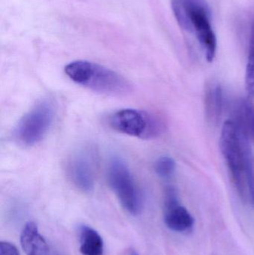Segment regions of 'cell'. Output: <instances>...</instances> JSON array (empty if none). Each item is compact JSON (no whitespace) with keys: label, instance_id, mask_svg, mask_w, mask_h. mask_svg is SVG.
<instances>
[{"label":"cell","instance_id":"6da1fadb","mask_svg":"<svg viewBox=\"0 0 254 255\" xmlns=\"http://www.w3.org/2000/svg\"><path fill=\"white\" fill-rule=\"evenodd\" d=\"M171 7L177 23L193 33L208 62L216 55L217 40L211 22V10L206 0H171Z\"/></svg>","mask_w":254,"mask_h":255},{"label":"cell","instance_id":"7a4b0ae2","mask_svg":"<svg viewBox=\"0 0 254 255\" xmlns=\"http://www.w3.org/2000/svg\"><path fill=\"white\" fill-rule=\"evenodd\" d=\"M73 82L91 91L110 96H122L131 91L129 82L113 70L87 61H76L64 68Z\"/></svg>","mask_w":254,"mask_h":255},{"label":"cell","instance_id":"3957f363","mask_svg":"<svg viewBox=\"0 0 254 255\" xmlns=\"http://www.w3.org/2000/svg\"><path fill=\"white\" fill-rule=\"evenodd\" d=\"M219 144L237 192L243 200H246L248 192L243 163V145L240 128L236 120L230 119L224 123Z\"/></svg>","mask_w":254,"mask_h":255},{"label":"cell","instance_id":"277c9868","mask_svg":"<svg viewBox=\"0 0 254 255\" xmlns=\"http://www.w3.org/2000/svg\"><path fill=\"white\" fill-rule=\"evenodd\" d=\"M107 123L116 131L144 139L156 138L164 128L157 117L138 109L116 111L108 117Z\"/></svg>","mask_w":254,"mask_h":255},{"label":"cell","instance_id":"5b68a950","mask_svg":"<svg viewBox=\"0 0 254 255\" xmlns=\"http://www.w3.org/2000/svg\"><path fill=\"white\" fill-rule=\"evenodd\" d=\"M107 180L124 209L132 215L140 214L143 205L141 192L123 160L112 158L107 168Z\"/></svg>","mask_w":254,"mask_h":255},{"label":"cell","instance_id":"8992f818","mask_svg":"<svg viewBox=\"0 0 254 255\" xmlns=\"http://www.w3.org/2000/svg\"><path fill=\"white\" fill-rule=\"evenodd\" d=\"M54 108L52 103L43 101L27 112L18 123L14 138L24 146H32L44 138L53 122Z\"/></svg>","mask_w":254,"mask_h":255},{"label":"cell","instance_id":"52a82bcc","mask_svg":"<svg viewBox=\"0 0 254 255\" xmlns=\"http://www.w3.org/2000/svg\"><path fill=\"white\" fill-rule=\"evenodd\" d=\"M68 173L72 182L85 192L92 191L95 185V171L92 157L86 152L75 154L68 165Z\"/></svg>","mask_w":254,"mask_h":255},{"label":"cell","instance_id":"ba28073f","mask_svg":"<svg viewBox=\"0 0 254 255\" xmlns=\"http://www.w3.org/2000/svg\"><path fill=\"white\" fill-rule=\"evenodd\" d=\"M20 244L26 255H56L51 251L49 244L40 235L34 222H28L24 226Z\"/></svg>","mask_w":254,"mask_h":255},{"label":"cell","instance_id":"9c48e42d","mask_svg":"<svg viewBox=\"0 0 254 255\" xmlns=\"http://www.w3.org/2000/svg\"><path fill=\"white\" fill-rule=\"evenodd\" d=\"M164 221L170 230L178 233H187L193 229L195 220L187 209L179 202L165 205Z\"/></svg>","mask_w":254,"mask_h":255},{"label":"cell","instance_id":"30bf717a","mask_svg":"<svg viewBox=\"0 0 254 255\" xmlns=\"http://www.w3.org/2000/svg\"><path fill=\"white\" fill-rule=\"evenodd\" d=\"M236 121L240 128L243 145V163L247 186L248 198L251 205L254 208V155L251 144V138L240 120L237 118Z\"/></svg>","mask_w":254,"mask_h":255},{"label":"cell","instance_id":"8fae6325","mask_svg":"<svg viewBox=\"0 0 254 255\" xmlns=\"http://www.w3.org/2000/svg\"><path fill=\"white\" fill-rule=\"evenodd\" d=\"M223 91L219 84L209 85L205 92V112L210 122L220 120L223 112Z\"/></svg>","mask_w":254,"mask_h":255},{"label":"cell","instance_id":"7c38bea8","mask_svg":"<svg viewBox=\"0 0 254 255\" xmlns=\"http://www.w3.org/2000/svg\"><path fill=\"white\" fill-rule=\"evenodd\" d=\"M80 252L83 255H103L104 242L99 234L89 226L80 231Z\"/></svg>","mask_w":254,"mask_h":255},{"label":"cell","instance_id":"4fadbf2b","mask_svg":"<svg viewBox=\"0 0 254 255\" xmlns=\"http://www.w3.org/2000/svg\"><path fill=\"white\" fill-rule=\"evenodd\" d=\"M237 118L240 120L251 139L254 142V105L249 99H244L240 102Z\"/></svg>","mask_w":254,"mask_h":255},{"label":"cell","instance_id":"5bb4252c","mask_svg":"<svg viewBox=\"0 0 254 255\" xmlns=\"http://www.w3.org/2000/svg\"><path fill=\"white\" fill-rule=\"evenodd\" d=\"M245 85L249 97L250 98H254V19L251 29L250 44L246 66Z\"/></svg>","mask_w":254,"mask_h":255},{"label":"cell","instance_id":"9a60e30c","mask_svg":"<svg viewBox=\"0 0 254 255\" xmlns=\"http://www.w3.org/2000/svg\"><path fill=\"white\" fill-rule=\"evenodd\" d=\"M175 168V161L169 156H162L157 160L155 165L157 175L162 178H170L174 174Z\"/></svg>","mask_w":254,"mask_h":255},{"label":"cell","instance_id":"2e32d148","mask_svg":"<svg viewBox=\"0 0 254 255\" xmlns=\"http://www.w3.org/2000/svg\"><path fill=\"white\" fill-rule=\"evenodd\" d=\"M0 255H20L19 250L13 244L1 241L0 243Z\"/></svg>","mask_w":254,"mask_h":255}]
</instances>
